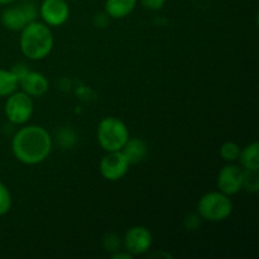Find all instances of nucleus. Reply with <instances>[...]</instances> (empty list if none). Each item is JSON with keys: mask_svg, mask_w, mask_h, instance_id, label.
I'll return each instance as SVG.
<instances>
[{"mask_svg": "<svg viewBox=\"0 0 259 259\" xmlns=\"http://www.w3.org/2000/svg\"><path fill=\"white\" fill-rule=\"evenodd\" d=\"M12 151L22 163L29 166L42 163L52 151V138L43 126H24L13 137Z\"/></svg>", "mask_w": 259, "mask_h": 259, "instance_id": "f257e3e1", "label": "nucleus"}, {"mask_svg": "<svg viewBox=\"0 0 259 259\" xmlns=\"http://www.w3.org/2000/svg\"><path fill=\"white\" fill-rule=\"evenodd\" d=\"M53 34L46 23L30 22L20 30L19 46L29 60L39 61L47 57L53 48Z\"/></svg>", "mask_w": 259, "mask_h": 259, "instance_id": "f03ea898", "label": "nucleus"}, {"mask_svg": "<svg viewBox=\"0 0 259 259\" xmlns=\"http://www.w3.org/2000/svg\"><path fill=\"white\" fill-rule=\"evenodd\" d=\"M98 142L105 152L121 151L129 139V132L125 123L120 119L108 116L100 121L96 132Z\"/></svg>", "mask_w": 259, "mask_h": 259, "instance_id": "7ed1b4c3", "label": "nucleus"}, {"mask_svg": "<svg viewBox=\"0 0 259 259\" xmlns=\"http://www.w3.org/2000/svg\"><path fill=\"white\" fill-rule=\"evenodd\" d=\"M197 211L200 218L207 222H224L232 215L233 202L228 195L220 191L207 192L200 199Z\"/></svg>", "mask_w": 259, "mask_h": 259, "instance_id": "20e7f679", "label": "nucleus"}, {"mask_svg": "<svg viewBox=\"0 0 259 259\" xmlns=\"http://www.w3.org/2000/svg\"><path fill=\"white\" fill-rule=\"evenodd\" d=\"M34 109L32 96L23 91H14L10 94L5 103V115L13 124L22 125L30 119Z\"/></svg>", "mask_w": 259, "mask_h": 259, "instance_id": "39448f33", "label": "nucleus"}, {"mask_svg": "<svg viewBox=\"0 0 259 259\" xmlns=\"http://www.w3.org/2000/svg\"><path fill=\"white\" fill-rule=\"evenodd\" d=\"M35 17H37L35 5L30 2H24L22 4L5 8L3 10L0 20L7 29L20 32L25 25L33 22Z\"/></svg>", "mask_w": 259, "mask_h": 259, "instance_id": "423d86ee", "label": "nucleus"}, {"mask_svg": "<svg viewBox=\"0 0 259 259\" xmlns=\"http://www.w3.org/2000/svg\"><path fill=\"white\" fill-rule=\"evenodd\" d=\"M129 168V163L121 151L106 152L100 161V174L108 181L123 179Z\"/></svg>", "mask_w": 259, "mask_h": 259, "instance_id": "0eeeda50", "label": "nucleus"}, {"mask_svg": "<svg viewBox=\"0 0 259 259\" xmlns=\"http://www.w3.org/2000/svg\"><path fill=\"white\" fill-rule=\"evenodd\" d=\"M39 15L48 27H60L70 17L67 0H43L39 7Z\"/></svg>", "mask_w": 259, "mask_h": 259, "instance_id": "6e6552de", "label": "nucleus"}, {"mask_svg": "<svg viewBox=\"0 0 259 259\" xmlns=\"http://www.w3.org/2000/svg\"><path fill=\"white\" fill-rule=\"evenodd\" d=\"M152 242H153V238H152L151 232L146 227L138 225V227L131 228L126 232L123 245L125 252L134 257V255H141L148 252Z\"/></svg>", "mask_w": 259, "mask_h": 259, "instance_id": "1a4fd4ad", "label": "nucleus"}, {"mask_svg": "<svg viewBox=\"0 0 259 259\" xmlns=\"http://www.w3.org/2000/svg\"><path fill=\"white\" fill-rule=\"evenodd\" d=\"M244 169L237 164H227L222 168L218 176V187L223 194L232 196L243 190Z\"/></svg>", "mask_w": 259, "mask_h": 259, "instance_id": "9d476101", "label": "nucleus"}, {"mask_svg": "<svg viewBox=\"0 0 259 259\" xmlns=\"http://www.w3.org/2000/svg\"><path fill=\"white\" fill-rule=\"evenodd\" d=\"M18 86H20L23 93L28 94L32 98H39L47 93L50 83L43 73L27 70L18 77Z\"/></svg>", "mask_w": 259, "mask_h": 259, "instance_id": "9b49d317", "label": "nucleus"}, {"mask_svg": "<svg viewBox=\"0 0 259 259\" xmlns=\"http://www.w3.org/2000/svg\"><path fill=\"white\" fill-rule=\"evenodd\" d=\"M121 153L124 154L129 164H137L146 158L148 153V147L142 139L129 138L121 148Z\"/></svg>", "mask_w": 259, "mask_h": 259, "instance_id": "f8f14e48", "label": "nucleus"}, {"mask_svg": "<svg viewBox=\"0 0 259 259\" xmlns=\"http://www.w3.org/2000/svg\"><path fill=\"white\" fill-rule=\"evenodd\" d=\"M138 0H105V13L114 19H123L132 14Z\"/></svg>", "mask_w": 259, "mask_h": 259, "instance_id": "ddd939ff", "label": "nucleus"}, {"mask_svg": "<svg viewBox=\"0 0 259 259\" xmlns=\"http://www.w3.org/2000/svg\"><path fill=\"white\" fill-rule=\"evenodd\" d=\"M242 168L249 171H259V144L253 142L244 149H240L239 158Z\"/></svg>", "mask_w": 259, "mask_h": 259, "instance_id": "4468645a", "label": "nucleus"}, {"mask_svg": "<svg viewBox=\"0 0 259 259\" xmlns=\"http://www.w3.org/2000/svg\"><path fill=\"white\" fill-rule=\"evenodd\" d=\"M18 78L12 70L0 68V96L5 98L17 91Z\"/></svg>", "mask_w": 259, "mask_h": 259, "instance_id": "2eb2a0df", "label": "nucleus"}, {"mask_svg": "<svg viewBox=\"0 0 259 259\" xmlns=\"http://www.w3.org/2000/svg\"><path fill=\"white\" fill-rule=\"evenodd\" d=\"M240 147L239 144L235 142H225L222 147H220V156L224 161L227 162H234L239 158L240 154Z\"/></svg>", "mask_w": 259, "mask_h": 259, "instance_id": "dca6fc26", "label": "nucleus"}, {"mask_svg": "<svg viewBox=\"0 0 259 259\" xmlns=\"http://www.w3.org/2000/svg\"><path fill=\"white\" fill-rule=\"evenodd\" d=\"M243 189L247 190L248 192H253V194L258 192L259 190L258 171H249V169H244V176H243Z\"/></svg>", "mask_w": 259, "mask_h": 259, "instance_id": "f3484780", "label": "nucleus"}, {"mask_svg": "<svg viewBox=\"0 0 259 259\" xmlns=\"http://www.w3.org/2000/svg\"><path fill=\"white\" fill-rule=\"evenodd\" d=\"M12 207V195L4 184L0 182V217L8 214Z\"/></svg>", "mask_w": 259, "mask_h": 259, "instance_id": "a211bd4d", "label": "nucleus"}, {"mask_svg": "<svg viewBox=\"0 0 259 259\" xmlns=\"http://www.w3.org/2000/svg\"><path fill=\"white\" fill-rule=\"evenodd\" d=\"M75 133L68 128L61 129L60 133H58V143L62 147H65V148H70L75 143Z\"/></svg>", "mask_w": 259, "mask_h": 259, "instance_id": "6ab92c4d", "label": "nucleus"}, {"mask_svg": "<svg viewBox=\"0 0 259 259\" xmlns=\"http://www.w3.org/2000/svg\"><path fill=\"white\" fill-rule=\"evenodd\" d=\"M104 248L108 252H118L120 248V238L116 234H108L104 238Z\"/></svg>", "mask_w": 259, "mask_h": 259, "instance_id": "aec40b11", "label": "nucleus"}, {"mask_svg": "<svg viewBox=\"0 0 259 259\" xmlns=\"http://www.w3.org/2000/svg\"><path fill=\"white\" fill-rule=\"evenodd\" d=\"M141 4L148 10H159L164 5L166 0H139Z\"/></svg>", "mask_w": 259, "mask_h": 259, "instance_id": "412c9836", "label": "nucleus"}, {"mask_svg": "<svg viewBox=\"0 0 259 259\" xmlns=\"http://www.w3.org/2000/svg\"><path fill=\"white\" fill-rule=\"evenodd\" d=\"M111 258L113 259H132L133 258V255L129 254L128 252L119 253V250H118V252H115L113 255H111Z\"/></svg>", "mask_w": 259, "mask_h": 259, "instance_id": "4be33fe9", "label": "nucleus"}, {"mask_svg": "<svg viewBox=\"0 0 259 259\" xmlns=\"http://www.w3.org/2000/svg\"><path fill=\"white\" fill-rule=\"evenodd\" d=\"M15 2H17V0H0V5H12L14 4Z\"/></svg>", "mask_w": 259, "mask_h": 259, "instance_id": "5701e85b", "label": "nucleus"}, {"mask_svg": "<svg viewBox=\"0 0 259 259\" xmlns=\"http://www.w3.org/2000/svg\"><path fill=\"white\" fill-rule=\"evenodd\" d=\"M67 2H68V0H67Z\"/></svg>", "mask_w": 259, "mask_h": 259, "instance_id": "b1692460", "label": "nucleus"}]
</instances>
